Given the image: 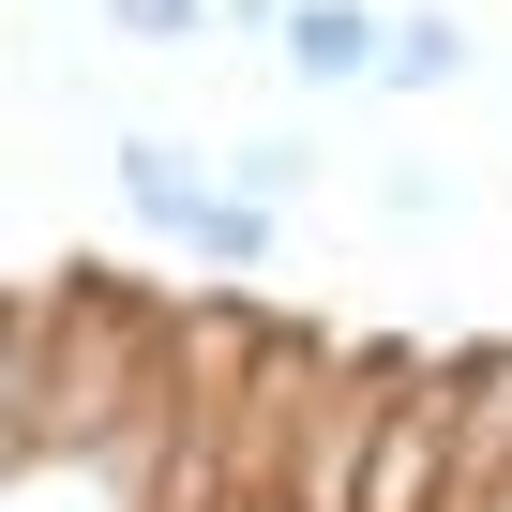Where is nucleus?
<instances>
[{
    "mask_svg": "<svg viewBox=\"0 0 512 512\" xmlns=\"http://www.w3.org/2000/svg\"><path fill=\"white\" fill-rule=\"evenodd\" d=\"M467 16H452V0H407V16H392V46H377V91H467Z\"/></svg>",
    "mask_w": 512,
    "mask_h": 512,
    "instance_id": "3",
    "label": "nucleus"
},
{
    "mask_svg": "<svg viewBox=\"0 0 512 512\" xmlns=\"http://www.w3.org/2000/svg\"><path fill=\"white\" fill-rule=\"evenodd\" d=\"M272 241H287V211H256L241 181H211V196H196V226H181L196 272H272Z\"/></svg>",
    "mask_w": 512,
    "mask_h": 512,
    "instance_id": "4",
    "label": "nucleus"
},
{
    "mask_svg": "<svg viewBox=\"0 0 512 512\" xmlns=\"http://www.w3.org/2000/svg\"><path fill=\"white\" fill-rule=\"evenodd\" d=\"M377 46H392L377 0H287V31H272V61L302 91H377Z\"/></svg>",
    "mask_w": 512,
    "mask_h": 512,
    "instance_id": "1",
    "label": "nucleus"
},
{
    "mask_svg": "<svg viewBox=\"0 0 512 512\" xmlns=\"http://www.w3.org/2000/svg\"><path fill=\"white\" fill-rule=\"evenodd\" d=\"M106 31H121V46H166V61H181V46H211V31H226V0H106Z\"/></svg>",
    "mask_w": 512,
    "mask_h": 512,
    "instance_id": "6",
    "label": "nucleus"
},
{
    "mask_svg": "<svg viewBox=\"0 0 512 512\" xmlns=\"http://www.w3.org/2000/svg\"><path fill=\"white\" fill-rule=\"evenodd\" d=\"M317 166H332L317 136H241V151H226V181H241L256 211H302V196H317Z\"/></svg>",
    "mask_w": 512,
    "mask_h": 512,
    "instance_id": "5",
    "label": "nucleus"
},
{
    "mask_svg": "<svg viewBox=\"0 0 512 512\" xmlns=\"http://www.w3.org/2000/svg\"><path fill=\"white\" fill-rule=\"evenodd\" d=\"M106 181H121V211H136L151 241H181V226H196V196H211L226 166H211V151H181V136H106Z\"/></svg>",
    "mask_w": 512,
    "mask_h": 512,
    "instance_id": "2",
    "label": "nucleus"
}]
</instances>
